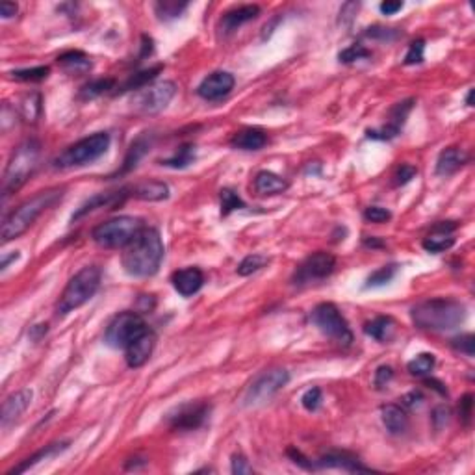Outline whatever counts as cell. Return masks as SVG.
<instances>
[{
    "label": "cell",
    "instance_id": "obj_1",
    "mask_svg": "<svg viewBox=\"0 0 475 475\" xmlns=\"http://www.w3.org/2000/svg\"><path fill=\"white\" fill-rule=\"evenodd\" d=\"M164 242L156 228H141L138 236L123 247L121 263L130 277H152L164 260Z\"/></svg>",
    "mask_w": 475,
    "mask_h": 475
},
{
    "label": "cell",
    "instance_id": "obj_2",
    "mask_svg": "<svg viewBox=\"0 0 475 475\" xmlns=\"http://www.w3.org/2000/svg\"><path fill=\"white\" fill-rule=\"evenodd\" d=\"M412 323L422 331L445 332L460 327L466 320V306L453 297L422 301L410 310Z\"/></svg>",
    "mask_w": 475,
    "mask_h": 475
},
{
    "label": "cell",
    "instance_id": "obj_3",
    "mask_svg": "<svg viewBox=\"0 0 475 475\" xmlns=\"http://www.w3.org/2000/svg\"><path fill=\"white\" fill-rule=\"evenodd\" d=\"M65 190L63 188H48V190L37 191L36 195H32L30 199H26L21 202L19 207L4 217L2 223V242L8 243L15 238L22 236L28 228L37 221V217L43 212H47L48 208H52L58 201H62Z\"/></svg>",
    "mask_w": 475,
    "mask_h": 475
},
{
    "label": "cell",
    "instance_id": "obj_4",
    "mask_svg": "<svg viewBox=\"0 0 475 475\" xmlns=\"http://www.w3.org/2000/svg\"><path fill=\"white\" fill-rule=\"evenodd\" d=\"M39 152H41V145L36 140L22 141L11 155L8 166L4 171V178H2V193L4 197H10L11 193L21 190L30 178L32 173L36 171L37 162H39Z\"/></svg>",
    "mask_w": 475,
    "mask_h": 475
},
{
    "label": "cell",
    "instance_id": "obj_5",
    "mask_svg": "<svg viewBox=\"0 0 475 475\" xmlns=\"http://www.w3.org/2000/svg\"><path fill=\"white\" fill-rule=\"evenodd\" d=\"M100 279H103V271L98 266H84L78 273L72 275L63 294L60 295L56 306L58 314L65 315L86 305L97 294Z\"/></svg>",
    "mask_w": 475,
    "mask_h": 475
},
{
    "label": "cell",
    "instance_id": "obj_6",
    "mask_svg": "<svg viewBox=\"0 0 475 475\" xmlns=\"http://www.w3.org/2000/svg\"><path fill=\"white\" fill-rule=\"evenodd\" d=\"M143 228V221L134 216H117L100 223L93 228L91 238L98 247L123 249L126 247Z\"/></svg>",
    "mask_w": 475,
    "mask_h": 475
},
{
    "label": "cell",
    "instance_id": "obj_7",
    "mask_svg": "<svg viewBox=\"0 0 475 475\" xmlns=\"http://www.w3.org/2000/svg\"><path fill=\"white\" fill-rule=\"evenodd\" d=\"M110 141L112 140H110L108 132H97L93 136H88V138L77 141V143L63 150L62 155L54 160V167H58V169H71V167L91 164V162L98 160L108 150Z\"/></svg>",
    "mask_w": 475,
    "mask_h": 475
},
{
    "label": "cell",
    "instance_id": "obj_8",
    "mask_svg": "<svg viewBox=\"0 0 475 475\" xmlns=\"http://www.w3.org/2000/svg\"><path fill=\"white\" fill-rule=\"evenodd\" d=\"M310 321L314 323L320 332L334 340L340 346H351L353 332L349 329V323L341 315L338 306L332 303H320L312 312H310Z\"/></svg>",
    "mask_w": 475,
    "mask_h": 475
},
{
    "label": "cell",
    "instance_id": "obj_9",
    "mask_svg": "<svg viewBox=\"0 0 475 475\" xmlns=\"http://www.w3.org/2000/svg\"><path fill=\"white\" fill-rule=\"evenodd\" d=\"M147 331L149 327L138 312H121L106 327L104 341L114 349H126L136 338H140Z\"/></svg>",
    "mask_w": 475,
    "mask_h": 475
},
{
    "label": "cell",
    "instance_id": "obj_10",
    "mask_svg": "<svg viewBox=\"0 0 475 475\" xmlns=\"http://www.w3.org/2000/svg\"><path fill=\"white\" fill-rule=\"evenodd\" d=\"M288 381L289 373L286 370H282V367H275V370L263 372L247 388V392L243 396V405L245 407H259V405H263L269 399H273L288 384Z\"/></svg>",
    "mask_w": 475,
    "mask_h": 475
},
{
    "label": "cell",
    "instance_id": "obj_11",
    "mask_svg": "<svg viewBox=\"0 0 475 475\" xmlns=\"http://www.w3.org/2000/svg\"><path fill=\"white\" fill-rule=\"evenodd\" d=\"M334 268V254L327 253V251H315L297 266L294 277H292V282L295 286H303L308 285V282H315V280H323L327 277H331Z\"/></svg>",
    "mask_w": 475,
    "mask_h": 475
},
{
    "label": "cell",
    "instance_id": "obj_12",
    "mask_svg": "<svg viewBox=\"0 0 475 475\" xmlns=\"http://www.w3.org/2000/svg\"><path fill=\"white\" fill-rule=\"evenodd\" d=\"M176 95V84L171 80L152 84L147 88L140 89L134 97V108L143 112V114H160L162 110H166L173 97Z\"/></svg>",
    "mask_w": 475,
    "mask_h": 475
},
{
    "label": "cell",
    "instance_id": "obj_13",
    "mask_svg": "<svg viewBox=\"0 0 475 475\" xmlns=\"http://www.w3.org/2000/svg\"><path fill=\"white\" fill-rule=\"evenodd\" d=\"M208 416H210V405L202 401H195V403L191 401L176 407L167 416V422H169V427L175 431H195L204 425Z\"/></svg>",
    "mask_w": 475,
    "mask_h": 475
},
{
    "label": "cell",
    "instance_id": "obj_14",
    "mask_svg": "<svg viewBox=\"0 0 475 475\" xmlns=\"http://www.w3.org/2000/svg\"><path fill=\"white\" fill-rule=\"evenodd\" d=\"M234 77L228 71H216L208 74L197 88V95L204 100H221L234 89Z\"/></svg>",
    "mask_w": 475,
    "mask_h": 475
},
{
    "label": "cell",
    "instance_id": "obj_15",
    "mask_svg": "<svg viewBox=\"0 0 475 475\" xmlns=\"http://www.w3.org/2000/svg\"><path fill=\"white\" fill-rule=\"evenodd\" d=\"M414 98H407L403 103H398L390 110V119H388V124H384L382 129H375V130H367L366 134L367 138H372V140H392L396 136H399L401 129H403L405 119L408 117L410 114V110L414 106Z\"/></svg>",
    "mask_w": 475,
    "mask_h": 475
},
{
    "label": "cell",
    "instance_id": "obj_16",
    "mask_svg": "<svg viewBox=\"0 0 475 475\" xmlns=\"http://www.w3.org/2000/svg\"><path fill=\"white\" fill-rule=\"evenodd\" d=\"M32 398H34V393H32L30 388H22V390H17L11 396H8L4 405H2V412H0L2 427H10L11 424H15L17 419L26 412V408L30 407Z\"/></svg>",
    "mask_w": 475,
    "mask_h": 475
},
{
    "label": "cell",
    "instance_id": "obj_17",
    "mask_svg": "<svg viewBox=\"0 0 475 475\" xmlns=\"http://www.w3.org/2000/svg\"><path fill=\"white\" fill-rule=\"evenodd\" d=\"M259 15L260 6L256 4L238 6V8H233V10H228L223 13V17L219 19V32H221L223 36H230V34H234L240 26H243L249 21H253V19H256Z\"/></svg>",
    "mask_w": 475,
    "mask_h": 475
},
{
    "label": "cell",
    "instance_id": "obj_18",
    "mask_svg": "<svg viewBox=\"0 0 475 475\" xmlns=\"http://www.w3.org/2000/svg\"><path fill=\"white\" fill-rule=\"evenodd\" d=\"M156 346V336L155 332L147 331L140 336V338H136L132 344H130L126 349H124V358H126V364L130 367H141L145 362L149 360L152 351H155Z\"/></svg>",
    "mask_w": 475,
    "mask_h": 475
},
{
    "label": "cell",
    "instance_id": "obj_19",
    "mask_svg": "<svg viewBox=\"0 0 475 475\" xmlns=\"http://www.w3.org/2000/svg\"><path fill=\"white\" fill-rule=\"evenodd\" d=\"M455 228H457V223L453 221H442L438 225H434L433 233L429 234L424 240V249L427 253H444L448 249H451L455 245V238L451 236Z\"/></svg>",
    "mask_w": 475,
    "mask_h": 475
},
{
    "label": "cell",
    "instance_id": "obj_20",
    "mask_svg": "<svg viewBox=\"0 0 475 475\" xmlns=\"http://www.w3.org/2000/svg\"><path fill=\"white\" fill-rule=\"evenodd\" d=\"M312 468H341L346 471H370V468L362 464L358 457L347 453V451H331V453L323 455L315 462H312Z\"/></svg>",
    "mask_w": 475,
    "mask_h": 475
},
{
    "label": "cell",
    "instance_id": "obj_21",
    "mask_svg": "<svg viewBox=\"0 0 475 475\" xmlns=\"http://www.w3.org/2000/svg\"><path fill=\"white\" fill-rule=\"evenodd\" d=\"M173 288L182 295V297H190L197 294L204 285V273L199 268H184L178 269L171 277Z\"/></svg>",
    "mask_w": 475,
    "mask_h": 475
},
{
    "label": "cell",
    "instance_id": "obj_22",
    "mask_svg": "<svg viewBox=\"0 0 475 475\" xmlns=\"http://www.w3.org/2000/svg\"><path fill=\"white\" fill-rule=\"evenodd\" d=\"M130 197L141 201H166L169 197V186L162 181H143L134 186H126Z\"/></svg>",
    "mask_w": 475,
    "mask_h": 475
},
{
    "label": "cell",
    "instance_id": "obj_23",
    "mask_svg": "<svg viewBox=\"0 0 475 475\" xmlns=\"http://www.w3.org/2000/svg\"><path fill=\"white\" fill-rule=\"evenodd\" d=\"M468 162V155L459 147H448L438 155L436 160V175L451 176Z\"/></svg>",
    "mask_w": 475,
    "mask_h": 475
},
{
    "label": "cell",
    "instance_id": "obj_24",
    "mask_svg": "<svg viewBox=\"0 0 475 475\" xmlns=\"http://www.w3.org/2000/svg\"><path fill=\"white\" fill-rule=\"evenodd\" d=\"M253 188L262 197L279 195V193H285L288 190V182L282 176L271 173V171H260L259 175L254 176Z\"/></svg>",
    "mask_w": 475,
    "mask_h": 475
},
{
    "label": "cell",
    "instance_id": "obj_25",
    "mask_svg": "<svg viewBox=\"0 0 475 475\" xmlns=\"http://www.w3.org/2000/svg\"><path fill=\"white\" fill-rule=\"evenodd\" d=\"M58 65L67 72V74H86L91 71L93 63L82 51H67L58 56Z\"/></svg>",
    "mask_w": 475,
    "mask_h": 475
},
{
    "label": "cell",
    "instance_id": "obj_26",
    "mask_svg": "<svg viewBox=\"0 0 475 475\" xmlns=\"http://www.w3.org/2000/svg\"><path fill=\"white\" fill-rule=\"evenodd\" d=\"M268 143V136L260 129H243L233 136L230 145L240 150H260Z\"/></svg>",
    "mask_w": 475,
    "mask_h": 475
},
{
    "label": "cell",
    "instance_id": "obj_27",
    "mask_svg": "<svg viewBox=\"0 0 475 475\" xmlns=\"http://www.w3.org/2000/svg\"><path fill=\"white\" fill-rule=\"evenodd\" d=\"M381 419L390 434H403L408 429V416L398 405H384L381 408Z\"/></svg>",
    "mask_w": 475,
    "mask_h": 475
},
{
    "label": "cell",
    "instance_id": "obj_28",
    "mask_svg": "<svg viewBox=\"0 0 475 475\" xmlns=\"http://www.w3.org/2000/svg\"><path fill=\"white\" fill-rule=\"evenodd\" d=\"M69 442H54V444H48L45 445L43 450H39L37 453H34L32 457H28V459H25L19 466H15V468H11L10 471H8V475H15V474H22V471L30 470L32 466L39 464L41 460H48L51 457H56V455H60L62 451L67 450Z\"/></svg>",
    "mask_w": 475,
    "mask_h": 475
},
{
    "label": "cell",
    "instance_id": "obj_29",
    "mask_svg": "<svg viewBox=\"0 0 475 475\" xmlns=\"http://www.w3.org/2000/svg\"><path fill=\"white\" fill-rule=\"evenodd\" d=\"M150 143H152V141H150V136L143 134L140 136L134 143L130 145L129 152L124 156L123 167H121V171H117V175H124V173H129V171L134 169V167L138 166V162H140L141 158L147 155V150L150 149Z\"/></svg>",
    "mask_w": 475,
    "mask_h": 475
},
{
    "label": "cell",
    "instance_id": "obj_30",
    "mask_svg": "<svg viewBox=\"0 0 475 475\" xmlns=\"http://www.w3.org/2000/svg\"><path fill=\"white\" fill-rule=\"evenodd\" d=\"M364 332L367 336H372L377 341H388L396 332V321L390 318V315H377L375 320H372L370 323H366L364 327Z\"/></svg>",
    "mask_w": 475,
    "mask_h": 475
},
{
    "label": "cell",
    "instance_id": "obj_31",
    "mask_svg": "<svg viewBox=\"0 0 475 475\" xmlns=\"http://www.w3.org/2000/svg\"><path fill=\"white\" fill-rule=\"evenodd\" d=\"M164 71V65H155V67H149V69H143V71L140 72H134L132 77L126 80V82L119 88L117 93H124V91H134V89H143L149 86V82H152L160 72Z\"/></svg>",
    "mask_w": 475,
    "mask_h": 475
},
{
    "label": "cell",
    "instance_id": "obj_32",
    "mask_svg": "<svg viewBox=\"0 0 475 475\" xmlns=\"http://www.w3.org/2000/svg\"><path fill=\"white\" fill-rule=\"evenodd\" d=\"M193 160H195V145L186 143V145H181L178 150H176L173 156L160 160V166L173 167V169H184V167L190 166Z\"/></svg>",
    "mask_w": 475,
    "mask_h": 475
},
{
    "label": "cell",
    "instance_id": "obj_33",
    "mask_svg": "<svg viewBox=\"0 0 475 475\" xmlns=\"http://www.w3.org/2000/svg\"><path fill=\"white\" fill-rule=\"evenodd\" d=\"M436 358L433 353H419L418 356H414L412 360L407 364V370L414 377H427L434 370Z\"/></svg>",
    "mask_w": 475,
    "mask_h": 475
},
{
    "label": "cell",
    "instance_id": "obj_34",
    "mask_svg": "<svg viewBox=\"0 0 475 475\" xmlns=\"http://www.w3.org/2000/svg\"><path fill=\"white\" fill-rule=\"evenodd\" d=\"M19 110H21V115L28 123H36L39 115H41V95L36 93V91L25 95Z\"/></svg>",
    "mask_w": 475,
    "mask_h": 475
},
{
    "label": "cell",
    "instance_id": "obj_35",
    "mask_svg": "<svg viewBox=\"0 0 475 475\" xmlns=\"http://www.w3.org/2000/svg\"><path fill=\"white\" fill-rule=\"evenodd\" d=\"M269 263V259L266 256V254H260V253H253L249 254V256H245V259L240 262V266H238V275H242V277H249V275L256 273V271H260L262 268H266Z\"/></svg>",
    "mask_w": 475,
    "mask_h": 475
},
{
    "label": "cell",
    "instance_id": "obj_36",
    "mask_svg": "<svg viewBox=\"0 0 475 475\" xmlns=\"http://www.w3.org/2000/svg\"><path fill=\"white\" fill-rule=\"evenodd\" d=\"M186 8L188 2H176V0H164V2H156L155 4L156 15L160 17L162 21L176 19Z\"/></svg>",
    "mask_w": 475,
    "mask_h": 475
},
{
    "label": "cell",
    "instance_id": "obj_37",
    "mask_svg": "<svg viewBox=\"0 0 475 475\" xmlns=\"http://www.w3.org/2000/svg\"><path fill=\"white\" fill-rule=\"evenodd\" d=\"M10 74L13 80H19V82H41L51 74V67L39 65V67L32 69H17V71H11Z\"/></svg>",
    "mask_w": 475,
    "mask_h": 475
},
{
    "label": "cell",
    "instance_id": "obj_38",
    "mask_svg": "<svg viewBox=\"0 0 475 475\" xmlns=\"http://www.w3.org/2000/svg\"><path fill=\"white\" fill-rule=\"evenodd\" d=\"M114 86H115L114 78H98V80H93V82H89L84 86L82 91H80V97H82L84 100H89V98H95L98 97V95L110 91V89H114Z\"/></svg>",
    "mask_w": 475,
    "mask_h": 475
},
{
    "label": "cell",
    "instance_id": "obj_39",
    "mask_svg": "<svg viewBox=\"0 0 475 475\" xmlns=\"http://www.w3.org/2000/svg\"><path fill=\"white\" fill-rule=\"evenodd\" d=\"M398 273V266L396 263H388V266H382L377 271H373L366 280V288H379V286L388 285L390 280L396 277Z\"/></svg>",
    "mask_w": 475,
    "mask_h": 475
},
{
    "label": "cell",
    "instance_id": "obj_40",
    "mask_svg": "<svg viewBox=\"0 0 475 475\" xmlns=\"http://www.w3.org/2000/svg\"><path fill=\"white\" fill-rule=\"evenodd\" d=\"M219 202H221V216H228L234 210L245 208V202L242 201V197L238 195L234 190H230V188H223L219 191Z\"/></svg>",
    "mask_w": 475,
    "mask_h": 475
},
{
    "label": "cell",
    "instance_id": "obj_41",
    "mask_svg": "<svg viewBox=\"0 0 475 475\" xmlns=\"http://www.w3.org/2000/svg\"><path fill=\"white\" fill-rule=\"evenodd\" d=\"M372 56V51H367L364 45H351V47H347L346 51H341L340 54H338V60H340L341 63H353L356 62V60H364V58H370Z\"/></svg>",
    "mask_w": 475,
    "mask_h": 475
},
{
    "label": "cell",
    "instance_id": "obj_42",
    "mask_svg": "<svg viewBox=\"0 0 475 475\" xmlns=\"http://www.w3.org/2000/svg\"><path fill=\"white\" fill-rule=\"evenodd\" d=\"M451 346H453L455 351L462 353L466 356H474V347H475V338L474 334H460L457 338L451 340Z\"/></svg>",
    "mask_w": 475,
    "mask_h": 475
},
{
    "label": "cell",
    "instance_id": "obj_43",
    "mask_svg": "<svg viewBox=\"0 0 475 475\" xmlns=\"http://www.w3.org/2000/svg\"><path fill=\"white\" fill-rule=\"evenodd\" d=\"M424 51H425V41L424 39H418V41L410 43L407 54H405V65H416V63L424 62Z\"/></svg>",
    "mask_w": 475,
    "mask_h": 475
},
{
    "label": "cell",
    "instance_id": "obj_44",
    "mask_svg": "<svg viewBox=\"0 0 475 475\" xmlns=\"http://www.w3.org/2000/svg\"><path fill=\"white\" fill-rule=\"evenodd\" d=\"M301 403H303V407H305L308 412H315L321 405L320 388L314 386V388H310V390H306V392L303 393V398H301Z\"/></svg>",
    "mask_w": 475,
    "mask_h": 475
},
{
    "label": "cell",
    "instance_id": "obj_45",
    "mask_svg": "<svg viewBox=\"0 0 475 475\" xmlns=\"http://www.w3.org/2000/svg\"><path fill=\"white\" fill-rule=\"evenodd\" d=\"M392 217V212L382 207H370L364 210V219L370 223H384Z\"/></svg>",
    "mask_w": 475,
    "mask_h": 475
},
{
    "label": "cell",
    "instance_id": "obj_46",
    "mask_svg": "<svg viewBox=\"0 0 475 475\" xmlns=\"http://www.w3.org/2000/svg\"><path fill=\"white\" fill-rule=\"evenodd\" d=\"M230 470H233V474H236V475H249L254 471L253 466L249 464V460L240 453L233 455V460H230Z\"/></svg>",
    "mask_w": 475,
    "mask_h": 475
},
{
    "label": "cell",
    "instance_id": "obj_47",
    "mask_svg": "<svg viewBox=\"0 0 475 475\" xmlns=\"http://www.w3.org/2000/svg\"><path fill=\"white\" fill-rule=\"evenodd\" d=\"M416 175H418V169H416V167L410 166V164H403V166L396 171V175H393V178H396V186H405V184H408Z\"/></svg>",
    "mask_w": 475,
    "mask_h": 475
},
{
    "label": "cell",
    "instance_id": "obj_48",
    "mask_svg": "<svg viewBox=\"0 0 475 475\" xmlns=\"http://www.w3.org/2000/svg\"><path fill=\"white\" fill-rule=\"evenodd\" d=\"M393 379V370L392 366H381L377 367V372H375V377H373V382H375V386L379 390H382L384 386H388V382Z\"/></svg>",
    "mask_w": 475,
    "mask_h": 475
},
{
    "label": "cell",
    "instance_id": "obj_49",
    "mask_svg": "<svg viewBox=\"0 0 475 475\" xmlns=\"http://www.w3.org/2000/svg\"><path fill=\"white\" fill-rule=\"evenodd\" d=\"M474 396L471 393H466L464 398L460 399V405H459V410H460V418H462V422H464L466 425L470 424V418H471V407H474Z\"/></svg>",
    "mask_w": 475,
    "mask_h": 475
},
{
    "label": "cell",
    "instance_id": "obj_50",
    "mask_svg": "<svg viewBox=\"0 0 475 475\" xmlns=\"http://www.w3.org/2000/svg\"><path fill=\"white\" fill-rule=\"evenodd\" d=\"M448 419H450V408L444 407V405H440L433 410V424L436 429H442L445 424H448Z\"/></svg>",
    "mask_w": 475,
    "mask_h": 475
},
{
    "label": "cell",
    "instance_id": "obj_51",
    "mask_svg": "<svg viewBox=\"0 0 475 475\" xmlns=\"http://www.w3.org/2000/svg\"><path fill=\"white\" fill-rule=\"evenodd\" d=\"M17 4L15 2H0V15L2 19H11V17H15L17 13Z\"/></svg>",
    "mask_w": 475,
    "mask_h": 475
},
{
    "label": "cell",
    "instance_id": "obj_52",
    "mask_svg": "<svg viewBox=\"0 0 475 475\" xmlns=\"http://www.w3.org/2000/svg\"><path fill=\"white\" fill-rule=\"evenodd\" d=\"M379 8H381V11L384 15H393V13H398V11L403 8V2H382Z\"/></svg>",
    "mask_w": 475,
    "mask_h": 475
},
{
    "label": "cell",
    "instance_id": "obj_53",
    "mask_svg": "<svg viewBox=\"0 0 475 475\" xmlns=\"http://www.w3.org/2000/svg\"><path fill=\"white\" fill-rule=\"evenodd\" d=\"M422 401H424V396H422L419 392H416V390H414V392H410V393H407V396L403 398V403L410 408H414L416 405L422 403Z\"/></svg>",
    "mask_w": 475,
    "mask_h": 475
},
{
    "label": "cell",
    "instance_id": "obj_54",
    "mask_svg": "<svg viewBox=\"0 0 475 475\" xmlns=\"http://www.w3.org/2000/svg\"><path fill=\"white\" fill-rule=\"evenodd\" d=\"M425 382H427L429 386H433L434 390H436V392L442 393V396H448V390H445L444 384H442V382H440V381H434V379H425Z\"/></svg>",
    "mask_w": 475,
    "mask_h": 475
},
{
    "label": "cell",
    "instance_id": "obj_55",
    "mask_svg": "<svg viewBox=\"0 0 475 475\" xmlns=\"http://www.w3.org/2000/svg\"><path fill=\"white\" fill-rule=\"evenodd\" d=\"M43 334H47V323H45V325L41 323V325L32 327V336H34V340H39Z\"/></svg>",
    "mask_w": 475,
    "mask_h": 475
},
{
    "label": "cell",
    "instance_id": "obj_56",
    "mask_svg": "<svg viewBox=\"0 0 475 475\" xmlns=\"http://www.w3.org/2000/svg\"><path fill=\"white\" fill-rule=\"evenodd\" d=\"M19 259V253H11L10 256H4V259H2V263H0V269H2V271H4V269H8V266H10L11 262H15V260Z\"/></svg>",
    "mask_w": 475,
    "mask_h": 475
},
{
    "label": "cell",
    "instance_id": "obj_57",
    "mask_svg": "<svg viewBox=\"0 0 475 475\" xmlns=\"http://www.w3.org/2000/svg\"><path fill=\"white\" fill-rule=\"evenodd\" d=\"M364 245H366V247H382L384 243L379 242L377 238H372V240H370V238H366V240H364Z\"/></svg>",
    "mask_w": 475,
    "mask_h": 475
},
{
    "label": "cell",
    "instance_id": "obj_58",
    "mask_svg": "<svg viewBox=\"0 0 475 475\" xmlns=\"http://www.w3.org/2000/svg\"><path fill=\"white\" fill-rule=\"evenodd\" d=\"M466 104H468V106H474V89H470L468 95H466Z\"/></svg>",
    "mask_w": 475,
    "mask_h": 475
}]
</instances>
